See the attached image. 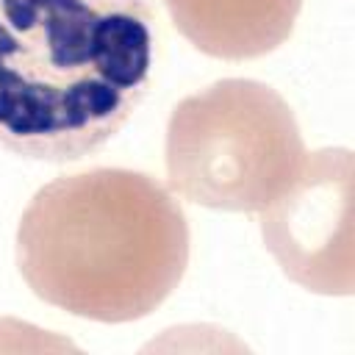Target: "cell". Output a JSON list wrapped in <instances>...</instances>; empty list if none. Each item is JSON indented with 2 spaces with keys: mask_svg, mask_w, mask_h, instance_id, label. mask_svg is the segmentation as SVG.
Masks as SVG:
<instances>
[{
  "mask_svg": "<svg viewBox=\"0 0 355 355\" xmlns=\"http://www.w3.org/2000/svg\"><path fill=\"white\" fill-rule=\"evenodd\" d=\"M17 266L47 305L92 322H133L183 280L189 222L169 189L144 172L61 175L22 211Z\"/></svg>",
  "mask_w": 355,
  "mask_h": 355,
  "instance_id": "2",
  "label": "cell"
},
{
  "mask_svg": "<svg viewBox=\"0 0 355 355\" xmlns=\"http://www.w3.org/2000/svg\"><path fill=\"white\" fill-rule=\"evenodd\" d=\"M305 155L291 105L250 78H225L183 97L166 122L169 189L214 211H263L294 180Z\"/></svg>",
  "mask_w": 355,
  "mask_h": 355,
  "instance_id": "3",
  "label": "cell"
},
{
  "mask_svg": "<svg viewBox=\"0 0 355 355\" xmlns=\"http://www.w3.org/2000/svg\"><path fill=\"white\" fill-rule=\"evenodd\" d=\"M258 214L263 244L288 280L316 294H352V153L347 147L308 153L294 180Z\"/></svg>",
  "mask_w": 355,
  "mask_h": 355,
  "instance_id": "4",
  "label": "cell"
},
{
  "mask_svg": "<svg viewBox=\"0 0 355 355\" xmlns=\"http://www.w3.org/2000/svg\"><path fill=\"white\" fill-rule=\"evenodd\" d=\"M155 44L150 0H0V147L97 153L144 103Z\"/></svg>",
  "mask_w": 355,
  "mask_h": 355,
  "instance_id": "1",
  "label": "cell"
},
{
  "mask_svg": "<svg viewBox=\"0 0 355 355\" xmlns=\"http://www.w3.org/2000/svg\"><path fill=\"white\" fill-rule=\"evenodd\" d=\"M172 25L200 53L222 61L261 58L294 31L302 0H164Z\"/></svg>",
  "mask_w": 355,
  "mask_h": 355,
  "instance_id": "5",
  "label": "cell"
}]
</instances>
